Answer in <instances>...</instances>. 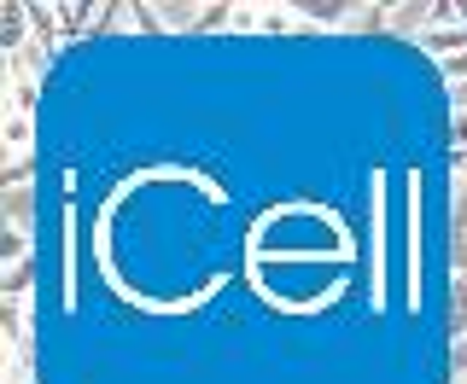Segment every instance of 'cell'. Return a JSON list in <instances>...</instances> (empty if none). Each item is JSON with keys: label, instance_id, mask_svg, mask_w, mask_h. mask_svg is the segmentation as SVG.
Returning a JSON list of instances; mask_svg holds the SVG:
<instances>
[{"label": "cell", "instance_id": "obj_1", "mask_svg": "<svg viewBox=\"0 0 467 384\" xmlns=\"http://www.w3.org/2000/svg\"><path fill=\"white\" fill-rule=\"evenodd\" d=\"M36 146V128H29V116H6V157L12 169H24V152Z\"/></svg>", "mask_w": 467, "mask_h": 384}, {"label": "cell", "instance_id": "obj_2", "mask_svg": "<svg viewBox=\"0 0 467 384\" xmlns=\"http://www.w3.org/2000/svg\"><path fill=\"white\" fill-rule=\"evenodd\" d=\"M6 384H36V379H29V361H24V356L6 361Z\"/></svg>", "mask_w": 467, "mask_h": 384}, {"label": "cell", "instance_id": "obj_3", "mask_svg": "<svg viewBox=\"0 0 467 384\" xmlns=\"http://www.w3.org/2000/svg\"><path fill=\"white\" fill-rule=\"evenodd\" d=\"M456 327H462V338H467V279H456Z\"/></svg>", "mask_w": 467, "mask_h": 384}, {"label": "cell", "instance_id": "obj_4", "mask_svg": "<svg viewBox=\"0 0 467 384\" xmlns=\"http://www.w3.org/2000/svg\"><path fill=\"white\" fill-rule=\"evenodd\" d=\"M456 367H462V379H467V338L456 344Z\"/></svg>", "mask_w": 467, "mask_h": 384}]
</instances>
